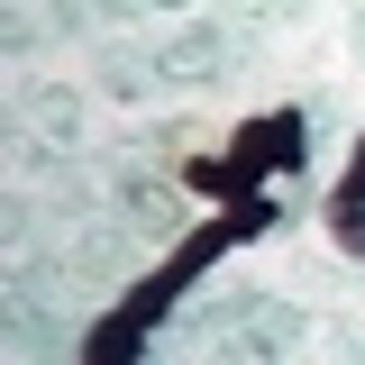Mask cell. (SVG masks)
Wrapping results in <instances>:
<instances>
[{
    "label": "cell",
    "mask_w": 365,
    "mask_h": 365,
    "mask_svg": "<svg viewBox=\"0 0 365 365\" xmlns=\"http://www.w3.org/2000/svg\"><path fill=\"white\" fill-rule=\"evenodd\" d=\"M146 9H174V0H146Z\"/></svg>",
    "instance_id": "5b68a950"
},
{
    "label": "cell",
    "mask_w": 365,
    "mask_h": 365,
    "mask_svg": "<svg viewBox=\"0 0 365 365\" xmlns=\"http://www.w3.org/2000/svg\"><path fill=\"white\" fill-rule=\"evenodd\" d=\"M228 64H237V46L220 28H174V37H155V73L165 83H220Z\"/></svg>",
    "instance_id": "6da1fadb"
},
{
    "label": "cell",
    "mask_w": 365,
    "mask_h": 365,
    "mask_svg": "<svg viewBox=\"0 0 365 365\" xmlns=\"http://www.w3.org/2000/svg\"><path fill=\"white\" fill-rule=\"evenodd\" d=\"M137 347H146V319L137 311H110L83 329V365H137Z\"/></svg>",
    "instance_id": "7a4b0ae2"
},
{
    "label": "cell",
    "mask_w": 365,
    "mask_h": 365,
    "mask_svg": "<svg viewBox=\"0 0 365 365\" xmlns=\"http://www.w3.org/2000/svg\"><path fill=\"white\" fill-rule=\"evenodd\" d=\"M338 201H365V137H356V165H347V182H338Z\"/></svg>",
    "instance_id": "277c9868"
},
{
    "label": "cell",
    "mask_w": 365,
    "mask_h": 365,
    "mask_svg": "<svg viewBox=\"0 0 365 365\" xmlns=\"http://www.w3.org/2000/svg\"><path fill=\"white\" fill-rule=\"evenodd\" d=\"M37 119H46V137H73V128H83V101H73V91H46Z\"/></svg>",
    "instance_id": "3957f363"
},
{
    "label": "cell",
    "mask_w": 365,
    "mask_h": 365,
    "mask_svg": "<svg viewBox=\"0 0 365 365\" xmlns=\"http://www.w3.org/2000/svg\"><path fill=\"white\" fill-rule=\"evenodd\" d=\"M356 37H365V9H356Z\"/></svg>",
    "instance_id": "8992f818"
}]
</instances>
